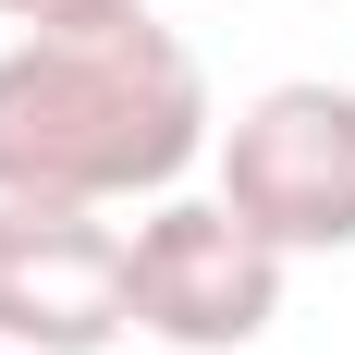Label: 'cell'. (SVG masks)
Here are the masks:
<instances>
[{
    "label": "cell",
    "instance_id": "3",
    "mask_svg": "<svg viewBox=\"0 0 355 355\" xmlns=\"http://www.w3.org/2000/svg\"><path fill=\"white\" fill-rule=\"evenodd\" d=\"M294 257L220 209V196H147L135 220V331L172 355H233L282 319Z\"/></svg>",
    "mask_w": 355,
    "mask_h": 355
},
{
    "label": "cell",
    "instance_id": "2",
    "mask_svg": "<svg viewBox=\"0 0 355 355\" xmlns=\"http://www.w3.org/2000/svg\"><path fill=\"white\" fill-rule=\"evenodd\" d=\"M220 209L270 233L282 257H343L355 245V86H331V73L257 86L220 123Z\"/></svg>",
    "mask_w": 355,
    "mask_h": 355
},
{
    "label": "cell",
    "instance_id": "5",
    "mask_svg": "<svg viewBox=\"0 0 355 355\" xmlns=\"http://www.w3.org/2000/svg\"><path fill=\"white\" fill-rule=\"evenodd\" d=\"M123 12H147V0H0V25H25V37H73V25H123Z\"/></svg>",
    "mask_w": 355,
    "mask_h": 355
},
{
    "label": "cell",
    "instance_id": "1",
    "mask_svg": "<svg viewBox=\"0 0 355 355\" xmlns=\"http://www.w3.org/2000/svg\"><path fill=\"white\" fill-rule=\"evenodd\" d=\"M209 159V73L172 25H73L0 49V196L135 209Z\"/></svg>",
    "mask_w": 355,
    "mask_h": 355
},
{
    "label": "cell",
    "instance_id": "4",
    "mask_svg": "<svg viewBox=\"0 0 355 355\" xmlns=\"http://www.w3.org/2000/svg\"><path fill=\"white\" fill-rule=\"evenodd\" d=\"M135 331V233L110 209L0 196V355H98Z\"/></svg>",
    "mask_w": 355,
    "mask_h": 355
}]
</instances>
